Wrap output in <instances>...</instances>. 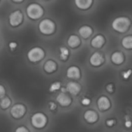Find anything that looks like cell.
Returning <instances> with one entry per match:
<instances>
[{
    "label": "cell",
    "mask_w": 132,
    "mask_h": 132,
    "mask_svg": "<svg viewBox=\"0 0 132 132\" xmlns=\"http://www.w3.org/2000/svg\"><path fill=\"white\" fill-rule=\"evenodd\" d=\"M131 22L127 17H118L112 22V27L114 30L120 32H125L128 30Z\"/></svg>",
    "instance_id": "1"
},
{
    "label": "cell",
    "mask_w": 132,
    "mask_h": 132,
    "mask_svg": "<svg viewBox=\"0 0 132 132\" xmlns=\"http://www.w3.org/2000/svg\"><path fill=\"white\" fill-rule=\"evenodd\" d=\"M26 13L32 19H38L43 14V8L37 3H32L26 8Z\"/></svg>",
    "instance_id": "2"
},
{
    "label": "cell",
    "mask_w": 132,
    "mask_h": 132,
    "mask_svg": "<svg viewBox=\"0 0 132 132\" xmlns=\"http://www.w3.org/2000/svg\"><path fill=\"white\" fill-rule=\"evenodd\" d=\"M39 29L42 33L46 34V35H50L54 32L55 24L50 19H46L40 22V23L39 25Z\"/></svg>",
    "instance_id": "3"
},
{
    "label": "cell",
    "mask_w": 132,
    "mask_h": 132,
    "mask_svg": "<svg viewBox=\"0 0 132 132\" xmlns=\"http://www.w3.org/2000/svg\"><path fill=\"white\" fill-rule=\"evenodd\" d=\"M28 59L31 62H38L44 57V51L39 47L32 48L27 54Z\"/></svg>",
    "instance_id": "4"
},
{
    "label": "cell",
    "mask_w": 132,
    "mask_h": 132,
    "mask_svg": "<svg viewBox=\"0 0 132 132\" xmlns=\"http://www.w3.org/2000/svg\"><path fill=\"white\" fill-rule=\"evenodd\" d=\"M32 125L36 128H42L46 124V117L42 113H36L31 118Z\"/></svg>",
    "instance_id": "5"
},
{
    "label": "cell",
    "mask_w": 132,
    "mask_h": 132,
    "mask_svg": "<svg viewBox=\"0 0 132 132\" xmlns=\"http://www.w3.org/2000/svg\"><path fill=\"white\" fill-rule=\"evenodd\" d=\"M22 18H23L22 13L19 10H15L9 15V23L12 26H17L21 24L22 21Z\"/></svg>",
    "instance_id": "6"
},
{
    "label": "cell",
    "mask_w": 132,
    "mask_h": 132,
    "mask_svg": "<svg viewBox=\"0 0 132 132\" xmlns=\"http://www.w3.org/2000/svg\"><path fill=\"white\" fill-rule=\"evenodd\" d=\"M11 114L15 118H19L22 117L26 112V108L22 104H15L11 108Z\"/></svg>",
    "instance_id": "7"
},
{
    "label": "cell",
    "mask_w": 132,
    "mask_h": 132,
    "mask_svg": "<svg viewBox=\"0 0 132 132\" xmlns=\"http://www.w3.org/2000/svg\"><path fill=\"white\" fill-rule=\"evenodd\" d=\"M103 62H104V57H103L102 54H101L98 52H95L90 56V63L91 65H93L94 67L100 66Z\"/></svg>",
    "instance_id": "8"
},
{
    "label": "cell",
    "mask_w": 132,
    "mask_h": 132,
    "mask_svg": "<svg viewBox=\"0 0 132 132\" xmlns=\"http://www.w3.org/2000/svg\"><path fill=\"white\" fill-rule=\"evenodd\" d=\"M56 101L61 105V106H63V107H66V106H68L71 103V99L70 97L65 94L64 93H60L57 95L56 98Z\"/></svg>",
    "instance_id": "9"
},
{
    "label": "cell",
    "mask_w": 132,
    "mask_h": 132,
    "mask_svg": "<svg viewBox=\"0 0 132 132\" xmlns=\"http://www.w3.org/2000/svg\"><path fill=\"white\" fill-rule=\"evenodd\" d=\"M67 76L71 79H79L80 77V72L78 67H70L67 69Z\"/></svg>",
    "instance_id": "10"
},
{
    "label": "cell",
    "mask_w": 132,
    "mask_h": 132,
    "mask_svg": "<svg viewBox=\"0 0 132 132\" xmlns=\"http://www.w3.org/2000/svg\"><path fill=\"white\" fill-rule=\"evenodd\" d=\"M67 90L73 95L77 94L80 90V86L75 82H70L67 85Z\"/></svg>",
    "instance_id": "11"
},
{
    "label": "cell",
    "mask_w": 132,
    "mask_h": 132,
    "mask_svg": "<svg viewBox=\"0 0 132 132\" xmlns=\"http://www.w3.org/2000/svg\"><path fill=\"white\" fill-rule=\"evenodd\" d=\"M97 106L101 111H105L110 108L111 104H110V101L108 97H101L97 101Z\"/></svg>",
    "instance_id": "12"
},
{
    "label": "cell",
    "mask_w": 132,
    "mask_h": 132,
    "mask_svg": "<svg viewBox=\"0 0 132 132\" xmlns=\"http://www.w3.org/2000/svg\"><path fill=\"white\" fill-rule=\"evenodd\" d=\"M105 39L103 36L97 35L95 37H94L91 40V46L94 48H100L104 44Z\"/></svg>",
    "instance_id": "13"
},
{
    "label": "cell",
    "mask_w": 132,
    "mask_h": 132,
    "mask_svg": "<svg viewBox=\"0 0 132 132\" xmlns=\"http://www.w3.org/2000/svg\"><path fill=\"white\" fill-rule=\"evenodd\" d=\"M85 120L89 123H94L97 120V114L94 111H87L84 114Z\"/></svg>",
    "instance_id": "14"
},
{
    "label": "cell",
    "mask_w": 132,
    "mask_h": 132,
    "mask_svg": "<svg viewBox=\"0 0 132 132\" xmlns=\"http://www.w3.org/2000/svg\"><path fill=\"white\" fill-rule=\"evenodd\" d=\"M92 32H93L92 29H91L90 26H81V27L80 28V29H79V33H80V35L83 38H84V39L88 38V37L92 34Z\"/></svg>",
    "instance_id": "15"
},
{
    "label": "cell",
    "mask_w": 132,
    "mask_h": 132,
    "mask_svg": "<svg viewBox=\"0 0 132 132\" xmlns=\"http://www.w3.org/2000/svg\"><path fill=\"white\" fill-rule=\"evenodd\" d=\"M93 0H75L76 5L80 9H87L90 7Z\"/></svg>",
    "instance_id": "16"
},
{
    "label": "cell",
    "mask_w": 132,
    "mask_h": 132,
    "mask_svg": "<svg viewBox=\"0 0 132 132\" xmlns=\"http://www.w3.org/2000/svg\"><path fill=\"white\" fill-rule=\"evenodd\" d=\"M111 61L115 64H121L124 62V55L121 52H115L111 55Z\"/></svg>",
    "instance_id": "17"
},
{
    "label": "cell",
    "mask_w": 132,
    "mask_h": 132,
    "mask_svg": "<svg viewBox=\"0 0 132 132\" xmlns=\"http://www.w3.org/2000/svg\"><path fill=\"white\" fill-rule=\"evenodd\" d=\"M80 39H79L78 36H77L75 35H71L67 40L68 46L72 48H75V47L78 46L80 45Z\"/></svg>",
    "instance_id": "18"
},
{
    "label": "cell",
    "mask_w": 132,
    "mask_h": 132,
    "mask_svg": "<svg viewBox=\"0 0 132 132\" xmlns=\"http://www.w3.org/2000/svg\"><path fill=\"white\" fill-rule=\"evenodd\" d=\"M56 69V64L53 60H48L44 64V70L47 73L54 72Z\"/></svg>",
    "instance_id": "19"
},
{
    "label": "cell",
    "mask_w": 132,
    "mask_h": 132,
    "mask_svg": "<svg viewBox=\"0 0 132 132\" xmlns=\"http://www.w3.org/2000/svg\"><path fill=\"white\" fill-rule=\"evenodd\" d=\"M122 45L126 49H131L132 47V36H125L122 39Z\"/></svg>",
    "instance_id": "20"
},
{
    "label": "cell",
    "mask_w": 132,
    "mask_h": 132,
    "mask_svg": "<svg viewBox=\"0 0 132 132\" xmlns=\"http://www.w3.org/2000/svg\"><path fill=\"white\" fill-rule=\"evenodd\" d=\"M11 104V101L9 97H3L0 101V107L2 109L8 108Z\"/></svg>",
    "instance_id": "21"
},
{
    "label": "cell",
    "mask_w": 132,
    "mask_h": 132,
    "mask_svg": "<svg viewBox=\"0 0 132 132\" xmlns=\"http://www.w3.org/2000/svg\"><path fill=\"white\" fill-rule=\"evenodd\" d=\"M60 59L62 60H66L69 56V50L66 47H60Z\"/></svg>",
    "instance_id": "22"
},
{
    "label": "cell",
    "mask_w": 132,
    "mask_h": 132,
    "mask_svg": "<svg viewBox=\"0 0 132 132\" xmlns=\"http://www.w3.org/2000/svg\"><path fill=\"white\" fill-rule=\"evenodd\" d=\"M60 88V82H54L53 83L50 87V92H55L58 90Z\"/></svg>",
    "instance_id": "23"
},
{
    "label": "cell",
    "mask_w": 132,
    "mask_h": 132,
    "mask_svg": "<svg viewBox=\"0 0 132 132\" xmlns=\"http://www.w3.org/2000/svg\"><path fill=\"white\" fill-rule=\"evenodd\" d=\"M131 73V70H128V71H125V72H124V73H122L123 78H124V79H128V78L130 77Z\"/></svg>",
    "instance_id": "24"
},
{
    "label": "cell",
    "mask_w": 132,
    "mask_h": 132,
    "mask_svg": "<svg viewBox=\"0 0 132 132\" xmlns=\"http://www.w3.org/2000/svg\"><path fill=\"white\" fill-rule=\"evenodd\" d=\"M15 132H29V130L26 128H25L23 126H21V127L17 128Z\"/></svg>",
    "instance_id": "25"
},
{
    "label": "cell",
    "mask_w": 132,
    "mask_h": 132,
    "mask_svg": "<svg viewBox=\"0 0 132 132\" xmlns=\"http://www.w3.org/2000/svg\"><path fill=\"white\" fill-rule=\"evenodd\" d=\"M81 103H82V104H84V105H88V104H90V100L89 98L85 97V98L82 99Z\"/></svg>",
    "instance_id": "26"
},
{
    "label": "cell",
    "mask_w": 132,
    "mask_h": 132,
    "mask_svg": "<svg viewBox=\"0 0 132 132\" xmlns=\"http://www.w3.org/2000/svg\"><path fill=\"white\" fill-rule=\"evenodd\" d=\"M5 94V90L4 87L0 85V98H2L4 97Z\"/></svg>",
    "instance_id": "27"
},
{
    "label": "cell",
    "mask_w": 132,
    "mask_h": 132,
    "mask_svg": "<svg viewBox=\"0 0 132 132\" xmlns=\"http://www.w3.org/2000/svg\"><path fill=\"white\" fill-rule=\"evenodd\" d=\"M9 48H10L12 50H13L14 49H15V48H16L17 44H16V43H15V42H11V43L9 44Z\"/></svg>",
    "instance_id": "28"
},
{
    "label": "cell",
    "mask_w": 132,
    "mask_h": 132,
    "mask_svg": "<svg viewBox=\"0 0 132 132\" xmlns=\"http://www.w3.org/2000/svg\"><path fill=\"white\" fill-rule=\"evenodd\" d=\"M114 123H115V121H114V120H113V119L108 120V121H107V122H106L107 125H108V126H109V127L113 126V125H114Z\"/></svg>",
    "instance_id": "29"
},
{
    "label": "cell",
    "mask_w": 132,
    "mask_h": 132,
    "mask_svg": "<svg viewBox=\"0 0 132 132\" xmlns=\"http://www.w3.org/2000/svg\"><path fill=\"white\" fill-rule=\"evenodd\" d=\"M106 88H107V90L108 91V92H113L114 91V87H113V84H108L107 87H106Z\"/></svg>",
    "instance_id": "30"
},
{
    "label": "cell",
    "mask_w": 132,
    "mask_h": 132,
    "mask_svg": "<svg viewBox=\"0 0 132 132\" xmlns=\"http://www.w3.org/2000/svg\"><path fill=\"white\" fill-rule=\"evenodd\" d=\"M49 108H50V111H53V110L56 109V105L53 102H50V103L49 104Z\"/></svg>",
    "instance_id": "31"
},
{
    "label": "cell",
    "mask_w": 132,
    "mask_h": 132,
    "mask_svg": "<svg viewBox=\"0 0 132 132\" xmlns=\"http://www.w3.org/2000/svg\"><path fill=\"white\" fill-rule=\"evenodd\" d=\"M125 125L127 128H130L131 126V121H127Z\"/></svg>",
    "instance_id": "32"
},
{
    "label": "cell",
    "mask_w": 132,
    "mask_h": 132,
    "mask_svg": "<svg viewBox=\"0 0 132 132\" xmlns=\"http://www.w3.org/2000/svg\"><path fill=\"white\" fill-rule=\"evenodd\" d=\"M13 2H22L23 0H12Z\"/></svg>",
    "instance_id": "33"
}]
</instances>
